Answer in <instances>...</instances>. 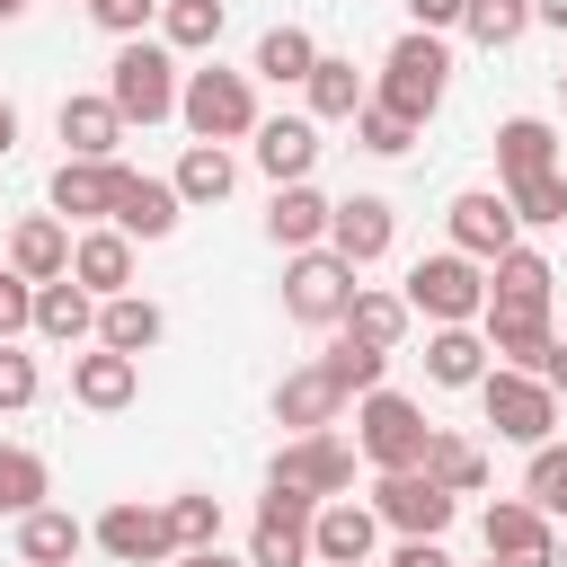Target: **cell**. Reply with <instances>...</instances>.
I'll use <instances>...</instances> for the list:
<instances>
[{"label":"cell","mask_w":567,"mask_h":567,"mask_svg":"<svg viewBox=\"0 0 567 567\" xmlns=\"http://www.w3.org/2000/svg\"><path fill=\"white\" fill-rule=\"evenodd\" d=\"M443 89H452V53H443V35H425V27H408L390 53H381V80H372V106H390V115H408L416 133H425V115L443 106Z\"/></svg>","instance_id":"6da1fadb"},{"label":"cell","mask_w":567,"mask_h":567,"mask_svg":"<svg viewBox=\"0 0 567 567\" xmlns=\"http://www.w3.org/2000/svg\"><path fill=\"white\" fill-rule=\"evenodd\" d=\"M523 496H532V505L567 532V443H540V452L523 461Z\"/></svg>","instance_id":"b9f144b4"},{"label":"cell","mask_w":567,"mask_h":567,"mask_svg":"<svg viewBox=\"0 0 567 567\" xmlns=\"http://www.w3.org/2000/svg\"><path fill=\"white\" fill-rule=\"evenodd\" d=\"M9 266H18L27 284H62V275H71V221H62V213H27V221L9 230Z\"/></svg>","instance_id":"cb8c5ba5"},{"label":"cell","mask_w":567,"mask_h":567,"mask_svg":"<svg viewBox=\"0 0 567 567\" xmlns=\"http://www.w3.org/2000/svg\"><path fill=\"white\" fill-rule=\"evenodd\" d=\"M408 142H416V124H408V115H390V106H363V115H354V151H372V159H399Z\"/></svg>","instance_id":"ee69618b"},{"label":"cell","mask_w":567,"mask_h":567,"mask_svg":"<svg viewBox=\"0 0 567 567\" xmlns=\"http://www.w3.org/2000/svg\"><path fill=\"white\" fill-rule=\"evenodd\" d=\"M89 540L115 558V567H168L177 558V532H168V505H142V496H115L97 523H89Z\"/></svg>","instance_id":"30bf717a"},{"label":"cell","mask_w":567,"mask_h":567,"mask_svg":"<svg viewBox=\"0 0 567 567\" xmlns=\"http://www.w3.org/2000/svg\"><path fill=\"white\" fill-rule=\"evenodd\" d=\"M549 567H567V532H558V558H549Z\"/></svg>","instance_id":"9f6ffc18"},{"label":"cell","mask_w":567,"mask_h":567,"mask_svg":"<svg viewBox=\"0 0 567 567\" xmlns=\"http://www.w3.org/2000/svg\"><path fill=\"white\" fill-rule=\"evenodd\" d=\"M27 328H35V284L18 266H0V346H18Z\"/></svg>","instance_id":"bcb514c9"},{"label":"cell","mask_w":567,"mask_h":567,"mask_svg":"<svg viewBox=\"0 0 567 567\" xmlns=\"http://www.w3.org/2000/svg\"><path fill=\"white\" fill-rule=\"evenodd\" d=\"M443 230H452V248L478 257V266H496L505 248H523V221H514L505 186H461V195L443 204Z\"/></svg>","instance_id":"8fae6325"},{"label":"cell","mask_w":567,"mask_h":567,"mask_svg":"<svg viewBox=\"0 0 567 567\" xmlns=\"http://www.w3.org/2000/svg\"><path fill=\"white\" fill-rule=\"evenodd\" d=\"M115 195H124V159H62L53 168V186H44V204L62 213V221H115Z\"/></svg>","instance_id":"5bb4252c"},{"label":"cell","mask_w":567,"mask_h":567,"mask_svg":"<svg viewBox=\"0 0 567 567\" xmlns=\"http://www.w3.org/2000/svg\"><path fill=\"white\" fill-rule=\"evenodd\" d=\"M80 549H89V523L62 514V505H35V514L18 523V567H71Z\"/></svg>","instance_id":"1f68e13d"},{"label":"cell","mask_w":567,"mask_h":567,"mask_svg":"<svg viewBox=\"0 0 567 567\" xmlns=\"http://www.w3.org/2000/svg\"><path fill=\"white\" fill-rule=\"evenodd\" d=\"M505 204H514V221H532V230L567 221V168H549V177H514Z\"/></svg>","instance_id":"7bdbcfd3"},{"label":"cell","mask_w":567,"mask_h":567,"mask_svg":"<svg viewBox=\"0 0 567 567\" xmlns=\"http://www.w3.org/2000/svg\"><path fill=\"white\" fill-rule=\"evenodd\" d=\"M478 337H487V354H496L505 372H540V354L558 346V337H549V310H487Z\"/></svg>","instance_id":"4316f807"},{"label":"cell","mask_w":567,"mask_h":567,"mask_svg":"<svg viewBox=\"0 0 567 567\" xmlns=\"http://www.w3.org/2000/svg\"><path fill=\"white\" fill-rule=\"evenodd\" d=\"M363 505H372L399 540H443V532H452V514H461V496H452V487H434L425 470H381Z\"/></svg>","instance_id":"ba28073f"},{"label":"cell","mask_w":567,"mask_h":567,"mask_svg":"<svg viewBox=\"0 0 567 567\" xmlns=\"http://www.w3.org/2000/svg\"><path fill=\"white\" fill-rule=\"evenodd\" d=\"M363 284H354V266L337 257V248H301V257H284V310L301 319V328H346V301H354Z\"/></svg>","instance_id":"52a82bcc"},{"label":"cell","mask_w":567,"mask_h":567,"mask_svg":"<svg viewBox=\"0 0 567 567\" xmlns=\"http://www.w3.org/2000/svg\"><path fill=\"white\" fill-rule=\"evenodd\" d=\"M168 532H177V549H221V496L177 487L168 496Z\"/></svg>","instance_id":"60d3db41"},{"label":"cell","mask_w":567,"mask_h":567,"mask_svg":"<svg viewBox=\"0 0 567 567\" xmlns=\"http://www.w3.org/2000/svg\"><path fill=\"white\" fill-rule=\"evenodd\" d=\"M478 408H487L496 443H523V452H540V443L558 434V390H549L540 372H505V363H487V381H478Z\"/></svg>","instance_id":"8992f818"},{"label":"cell","mask_w":567,"mask_h":567,"mask_svg":"<svg viewBox=\"0 0 567 567\" xmlns=\"http://www.w3.org/2000/svg\"><path fill=\"white\" fill-rule=\"evenodd\" d=\"M71 284H80V292H97V301L133 292V239H124L115 221L80 230V239H71Z\"/></svg>","instance_id":"44dd1931"},{"label":"cell","mask_w":567,"mask_h":567,"mask_svg":"<svg viewBox=\"0 0 567 567\" xmlns=\"http://www.w3.org/2000/svg\"><path fill=\"white\" fill-rule=\"evenodd\" d=\"M487 363H496V354H487L478 328H434V337H425V381H434V390H478Z\"/></svg>","instance_id":"4dcf8cb0"},{"label":"cell","mask_w":567,"mask_h":567,"mask_svg":"<svg viewBox=\"0 0 567 567\" xmlns=\"http://www.w3.org/2000/svg\"><path fill=\"white\" fill-rule=\"evenodd\" d=\"M89 18H97V27L115 35V44H133V35H142V27L159 18V0H89Z\"/></svg>","instance_id":"7dc6e473"},{"label":"cell","mask_w":567,"mask_h":567,"mask_svg":"<svg viewBox=\"0 0 567 567\" xmlns=\"http://www.w3.org/2000/svg\"><path fill=\"white\" fill-rule=\"evenodd\" d=\"M549 168H558L549 115H505V124H496V177L514 186V177H549Z\"/></svg>","instance_id":"f1b7e54d"},{"label":"cell","mask_w":567,"mask_h":567,"mask_svg":"<svg viewBox=\"0 0 567 567\" xmlns=\"http://www.w3.org/2000/svg\"><path fill=\"white\" fill-rule=\"evenodd\" d=\"M177 124L195 133V142H248L266 115H257V80L248 71H221V62H204V71H186V89H177Z\"/></svg>","instance_id":"277c9868"},{"label":"cell","mask_w":567,"mask_h":567,"mask_svg":"<svg viewBox=\"0 0 567 567\" xmlns=\"http://www.w3.org/2000/svg\"><path fill=\"white\" fill-rule=\"evenodd\" d=\"M177 89H186V71H177L168 44H151V35L115 44V62H106V97H115L124 124H168V115H177Z\"/></svg>","instance_id":"3957f363"},{"label":"cell","mask_w":567,"mask_h":567,"mask_svg":"<svg viewBox=\"0 0 567 567\" xmlns=\"http://www.w3.org/2000/svg\"><path fill=\"white\" fill-rule=\"evenodd\" d=\"M399 292H408V310H416V319H434V328H478V319H487V266H478V257H461V248L416 257Z\"/></svg>","instance_id":"7a4b0ae2"},{"label":"cell","mask_w":567,"mask_h":567,"mask_svg":"<svg viewBox=\"0 0 567 567\" xmlns=\"http://www.w3.org/2000/svg\"><path fill=\"white\" fill-rule=\"evenodd\" d=\"M425 443H434V425H425V408H416L408 390L354 399V452H363L372 470H425Z\"/></svg>","instance_id":"5b68a950"},{"label":"cell","mask_w":567,"mask_h":567,"mask_svg":"<svg viewBox=\"0 0 567 567\" xmlns=\"http://www.w3.org/2000/svg\"><path fill=\"white\" fill-rule=\"evenodd\" d=\"M319 71V44L301 35V27H266L257 35V62H248V80H275V89H301Z\"/></svg>","instance_id":"e575fe53"},{"label":"cell","mask_w":567,"mask_h":567,"mask_svg":"<svg viewBox=\"0 0 567 567\" xmlns=\"http://www.w3.org/2000/svg\"><path fill=\"white\" fill-rule=\"evenodd\" d=\"M80 9H89V0H80Z\"/></svg>","instance_id":"91938a15"},{"label":"cell","mask_w":567,"mask_h":567,"mask_svg":"<svg viewBox=\"0 0 567 567\" xmlns=\"http://www.w3.org/2000/svg\"><path fill=\"white\" fill-rule=\"evenodd\" d=\"M177 213H186V204H177V186H168V177L124 168V195H115V230H124V239H168V230H177Z\"/></svg>","instance_id":"d4e9b609"},{"label":"cell","mask_w":567,"mask_h":567,"mask_svg":"<svg viewBox=\"0 0 567 567\" xmlns=\"http://www.w3.org/2000/svg\"><path fill=\"white\" fill-rule=\"evenodd\" d=\"M168 337V310L151 301V292H115V301H97V346H115V354H151Z\"/></svg>","instance_id":"484cf974"},{"label":"cell","mask_w":567,"mask_h":567,"mask_svg":"<svg viewBox=\"0 0 567 567\" xmlns=\"http://www.w3.org/2000/svg\"><path fill=\"white\" fill-rule=\"evenodd\" d=\"M425 478L452 487V496H478V487H487V452H478L470 434H443V425H434V443H425Z\"/></svg>","instance_id":"74e56055"},{"label":"cell","mask_w":567,"mask_h":567,"mask_svg":"<svg viewBox=\"0 0 567 567\" xmlns=\"http://www.w3.org/2000/svg\"><path fill=\"white\" fill-rule=\"evenodd\" d=\"M558 301V266L540 248H505L487 266V310H549Z\"/></svg>","instance_id":"603a6c76"},{"label":"cell","mask_w":567,"mask_h":567,"mask_svg":"<svg viewBox=\"0 0 567 567\" xmlns=\"http://www.w3.org/2000/svg\"><path fill=\"white\" fill-rule=\"evenodd\" d=\"M177 204H221L230 186H239V159H230V142H186V159H177Z\"/></svg>","instance_id":"d6a6232c"},{"label":"cell","mask_w":567,"mask_h":567,"mask_svg":"<svg viewBox=\"0 0 567 567\" xmlns=\"http://www.w3.org/2000/svg\"><path fill=\"white\" fill-rule=\"evenodd\" d=\"M248 151H257V168H266L275 186H301V177L319 168V124H310V115H266V124L248 133Z\"/></svg>","instance_id":"d6986e66"},{"label":"cell","mask_w":567,"mask_h":567,"mask_svg":"<svg viewBox=\"0 0 567 567\" xmlns=\"http://www.w3.org/2000/svg\"><path fill=\"white\" fill-rule=\"evenodd\" d=\"M540 381H549V390H558V399H567V337H558V346H549V354H540Z\"/></svg>","instance_id":"f907efd6"},{"label":"cell","mask_w":567,"mask_h":567,"mask_svg":"<svg viewBox=\"0 0 567 567\" xmlns=\"http://www.w3.org/2000/svg\"><path fill=\"white\" fill-rule=\"evenodd\" d=\"M390 567H452V549H443V540H399Z\"/></svg>","instance_id":"681fc988"},{"label":"cell","mask_w":567,"mask_h":567,"mask_svg":"<svg viewBox=\"0 0 567 567\" xmlns=\"http://www.w3.org/2000/svg\"><path fill=\"white\" fill-rule=\"evenodd\" d=\"M310 523H319V496L266 487V496H257V523H248V567H319Z\"/></svg>","instance_id":"9c48e42d"},{"label":"cell","mask_w":567,"mask_h":567,"mask_svg":"<svg viewBox=\"0 0 567 567\" xmlns=\"http://www.w3.org/2000/svg\"><path fill=\"white\" fill-rule=\"evenodd\" d=\"M9 151H18V106L0 97V159H9Z\"/></svg>","instance_id":"db71d44e"},{"label":"cell","mask_w":567,"mask_h":567,"mask_svg":"<svg viewBox=\"0 0 567 567\" xmlns=\"http://www.w3.org/2000/svg\"><path fill=\"white\" fill-rule=\"evenodd\" d=\"M558 106H567V71H558Z\"/></svg>","instance_id":"6f0895ef"},{"label":"cell","mask_w":567,"mask_h":567,"mask_svg":"<svg viewBox=\"0 0 567 567\" xmlns=\"http://www.w3.org/2000/svg\"><path fill=\"white\" fill-rule=\"evenodd\" d=\"M133 390H142V363H133V354H115V346H89V354H71V399H80L89 416H115V408H133Z\"/></svg>","instance_id":"7402d4cb"},{"label":"cell","mask_w":567,"mask_h":567,"mask_svg":"<svg viewBox=\"0 0 567 567\" xmlns=\"http://www.w3.org/2000/svg\"><path fill=\"white\" fill-rule=\"evenodd\" d=\"M461 9H470V0H408V27L443 35V27H461Z\"/></svg>","instance_id":"c3c4849f"},{"label":"cell","mask_w":567,"mask_h":567,"mask_svg":"<svg viewBox=\"0 0 567 567\" xmlns=\"http://www.w3.org/2000/svg\"><path fill=\"white\" fill-rule=\"evenodd\" d=\"M478 540H487V558H505V567H549V558H558V523H549L532 496H496V505L478 514Z\"/></svg>","instance_id":"4fadbf2b"},{"label":"cell","mask_w":567,"mask_h":567,"mask_svg":"<svg viewBox=\"0 0 567 567\" xmlns=\"http://www.w3.org/2000/svg\"><path fill=\"white\" fill-rule=\"evenodd\" d=\"M266 487H301V496H346L354 487V452L337 434H284V452L266 461Z\"/></svg>","instance_id":"7c38bea8"},{"label":"cell","mask_w":567,"mask_h":567,"mask_svg":"<svg viewBox=\"0 0 567 567\" xmlns=\"http://www.w3.org/2000/svg\"><path fill=\"white\" fill-rule=\"evenodd\" d=\"M35 390H44V372H35V354H18V346H0V416H18V408H35Z\"/></svg>","instance_id":"f6af8a7d"},{"label":"cell","mask_w":567,"mask_h":567,"mask_svg":"<svg viewBox=\"0 0 567 567\" xmlns=\"http://www.w3.org/2000/svg\"><path fill=\"white\" fill-rule=\"evenodd\" d=\"M221 27H230L221 0H159V44H168V53H213Z\"/></svg>","instance_id":"d590c367"},{"label":"cell","mask_w":567,"mask_h":567,"mask_svg":"<svg viewBox=\"0 0 567 567\" xmlns=\"http://www.w3.org/2000/svg\"><path fill=\"white\" fill-rule=\"evenodd\" d=\"M532 27H558L567 35V0H532Z\"/></svg>","instance_id":"f5cc1de1"},{"label":"cell","mask_w":567,"mask_h":567,"mask_svg":"<svg viewBox=\"0 0 567 567\" xmlns=\"http://www.w3.org/2000/svg\"><path fill=\"white\" fill-rule=\"evenodd\" d=\"M168 567H248V558H230V549H177Z\"/></svg>","instance_id":"816d5d0a"},{"label":"cell","mask_w":567,"mask_h":567,"mask_svg":"<svg viewBox=\"0 0 567 567\" xmlns=\"http://www.w3.org/2000/svg\"><path fill=\"white\" fill-rule=\"evenodd\" d=\"M390 239H399V213H390V195H346L337 204V221H328V248L363 275V266H381L390 257Z\"/></svg>","instance_id":"2e32d148"},{"label":"cell","mask_w":567,"mask_h":567,"mask_svg":"<svg viewBox=\"0 0 567 567\" xmlns=\"http://www.w3.org/2000/svg\"><path fill=\"white\" fill-rule=\"evenodd\" d=\"M35 337H53V346H97V292H80L71 275H62V284H35Z\"/></svg>","instance_id":"f546056e"},{"label":"cell","mask_w":567,"mask_h":567,"mask_svg":"<svg viewBox=\"0 0 567 567\" xmlns=\"http://www.w3.org/2000/svg\"><path fill=\"white\" fill-rule=\"evenodd\" d=\"M301 89H310V124H354V115L372 106V80H363L346 53H319V71H310Z\"/></svg>","instance_id":"83f0119b"},{"label":"cell","mask_w":567,"mask_h":567,"mask_svg":"<svg viewBox=\"0 0 567 567\" xmlns=\"http://www.w3.org/2000/svg\"><path fill=\"white\" fill-rule=\"evenodd\" d=\"M319 363H328V381H337L346 399H372V390H390V354H381V346H363V337H337Z\"/></svg>","instance_id":"f35d334b"},{"label":"cell","mask_w":567,"mask_h":567,"mask_svg":"<svg viewBox=\"0 0 567 567\" xmlns=\"http://www.w3.org/2000/svg\"><path fill=\"white\" fill-rule=\"evenodd\" d=\"M53 133L71 142L62 159H115V142H124L133 124L115 115V97H106V89H71V97L53 106Z\"/></svg>","instance_id":"9a60e30c"},{"label":"cell","mask_w":567,"mask_h":567,"mask_svg":"<svg viewBox=\"0 0 567 567\" xmlns=\"http://www.w3.org/2000/svg\"><path fill=\"white\" fill-rule=\"evenodd\" d=\"M461 35L487 44V53H505V44L532 35V0H470V9H461Z\"/></svg>","instance_id":"ab89813d"},{"label":"cell","mask_w":567,"mask_h":567,"mask_svg":"<svg viewBox=\"0 0 567 567\" xmlns=\"http://www.w3.org/2000/svg\"><path fill=\"white\" fill-rule=\"evenodd\" d=\"M408 292H381V284H363L354 301H346V337H363V346H381V354H399V337H408Z\"/></svg>","instance_id":"836d02e7"},{"label":"cell","mask_w":567,"mask_h":567,"mask_svg":"<svg viewBox=\"0 0 567 567\" xmlns=\"http://www.w3.org/2000/svg\"><path fill=\"white\" fill-rule=\"evenodd\" d=\"M328 221H337V204L301 177V186H275V204H266V239L284 248V257H301V248H328Z\"/></svg>","instance_id":"ffe728a7"},{"label":"cell","mask_w":567,"mask_h":567,"mask_svg":"<svg viewBox=\"0 0 567 567\" xmlns=\"http://www.w3.org/2000/svg\"><path fill=\"white\" fill-rule=\"evenodd\" d=\"M44 496H53V470H44V452H27V443H0V514H9V523H27Z\"/></svg>","instance_id":"8d00e7d4"},{"label":"cell","mask_w":567,"mask_h":567,"mask_svg":"<svg viewBox=\"0 0 567 567\" xmlns=\"http://www.w3.org/2000/svg\"><path fill=\"white\" fill-rule=\"evenodd\" d=\"M310 549H319V567H372V549H381V514L354 505V496H328L319 523H310Z\"/></svg>","instance_id":"e0dca14e"},{"label":"cell","mask_w":567,"mask_h":567,"mask_svg":"<svg viewBox=\"0 0 567 567\" xmlns=\"http://www.w3.org/2000/svg\"><path fill=\"white\" fill-rule=\"evenodd\" d=\"M487 567H505V558H487Z\"/></svg>","instance_id":"680465c9"},{"label":"cell","mask_w":567,"mask_h":567,"mask_svg":"<svg viewBox=\"0 0 567 567\" xmlns=\"http://www.w3.org/2000/svg\"><path fill=\"white\" fill-rule=\"evenodd\" d=\"M346 416V390L328 381V363H292L284 381H275V425H292V434H328Z\"/></svg>","instance_id":"ac0fdd59"},{"label":"cell","mask_w":567,"mask_h":567,"mask_svg":"<svg viewBox=\"0 0 567 567\" xmlns=\"http://www.w3.org/2000/svg\"><path fill=\"white\" fill-rule=\"evenodd\" d=\"M18 9H35V0H0V18H18Z\"/></svg>","instance_id":"11a10c76"}]
</instances>
